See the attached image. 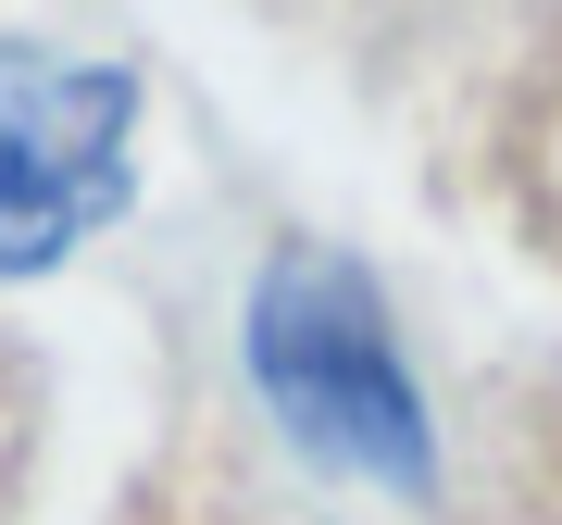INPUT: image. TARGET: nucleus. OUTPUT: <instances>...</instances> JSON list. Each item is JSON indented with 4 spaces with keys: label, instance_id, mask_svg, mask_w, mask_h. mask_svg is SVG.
<instances>
[{
    "label": "nucleus",
    "instance_id": "obj_1",
    "mask_svg": "<svg viewBox=\"0 0 562 525\" xmlns=\"http://www.w3.org/2000/svg\"><path fill=\"white\" fill-rule=\"evenodd\" d=\"M250 376H262L276 425L313 450V463L425 488V401H413L401 350H387L375 288H362L338 250L262 262V288H250Z\"/></svg>",
    "mask_w": 562,
    "mask_h": 525
},
{
    "label": "nucleus",
    "instance_id": "obj_2",
    "mask_svg": "<svg viewBox=\"0 0 562 525\" xmlns=\"http://www.w3.org/2000/svg\"><path fill=\"white\" fill-rule=\"evenodd\" d=\"M125 125H138V76L0 51V276H38L125 213Z\"/></svg>",
    "mask_w": 562,
    "mask_h": 525
}]
</instances>
